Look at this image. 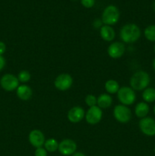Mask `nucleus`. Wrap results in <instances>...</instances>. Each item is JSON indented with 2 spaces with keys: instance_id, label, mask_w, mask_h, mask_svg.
I'll use <instances>...</instances> for the list:
<instances>
[{
  "instance_id": "obj_1",
  "label": "nucleus",
  "mask_w": 155,
  "mask_h": 156,
  "mask_svg": "<svg viewBox=\"0 0 155 156\" xmlns=\"http://www.w3.org/2000/svg\"><path fill=\"white\" fill-rule=\"evenodd\" d=\"M119 37L122 41L126 44H133L141 37V30L137 24L129 23L122 26L119 32Z\"/></svg>"
},
{
  "instance_id": "obj_2",
  "label": "nucleus",
  "mask_w": 155,
  "mask_h": 156,
  "mask_svg": "<svg viewBox=\"0 0 155 156\" xmlns=\"http://www.w3.org/2000/svg\"><path fill=\"white\" fill-rule=\"evenodd\" d=\"M150 82L148 73L143 70H139L134 73L130 79V86L134 91H143L146 89Z\"/></svg>"
},
{
  "instance_id": "obj_3",
  "label": "nucleus",
  "mask_w": 155,
  "mask_h": 156,
  "mask_svg": "<svg viewBox=\"0 0 155 156\" xmlns=\"http://www.w3.org/2000/svg\"><path fill=\"white\" fill-rule=\"evenodd\" d=\"M120 12L118 8L115 5H108L105 8L102 14V22L104 25L112 26L116 24L119 20Z\"/></svg>"
},
{
  "instance_id": "obj_4",
  "label": "nucleus",
  "mask_w": 155,
  "mask_h": 156,
  "mask_svg": "<svg viewBox=\"0 0 155 156\" xmlns=\"http://www.w3.org/2000/svg\"><path fill=\"white\" fill-rule=\"evenodd\" d=\"M117 98L122 105L129 106L135 103L136 94L131 87L123 86L121 87L117 92Z\"/></svg>"
},
{
  "instance_id": "obj_5",
  "label": "nucleus",
  "mask_w": 155,
  "mask_h": 156,
  "mask_svg": "<svg viewBox=\"0 0 155 156\" xmlns=\"http://www.w3.org/2000/svg\"><path fill=\"white\" fill-rule=\"evenodd\" d=\"M113 117L119 123H127L132 118V111L128 106L118 105L114 108Z\"/></svg>"
},
{
  "instance_id": "obj_6",
  "label": "nucleus",
  "mask_w": 155,
  "mask_h": 156,
  "mask_svg": "<svg viewBox=\"0 0 155 156\" xmlns=\"http://www.w3.org/2000/svg\"><path fill=\"white\" fill-rule=\"evenodd\" d=\"M0 85L2 88L5 91H13L19 86V81L18 77L14 75L7 73L3 75L0 79Z\"/></svg>"
},
{
  "instance_id": "obj_7",
  "label": "nucleus",
  "mask_w": 155,
  "mask_h": 156,
  "mask_svg": "<svg viewBox=\"0 0 155 156\" xmlns=\"http://www.w3.org/2000/svg\"><path fill=\"white\" fill-rule=\"evenodd\" d=\"M73 84V79L71 75L68 73H62L56 78L54 86L57 90L65 91L69 89Z\"/></svg>"
},
{
  "instance_id": "obj_8",
  "label": "nucleus",
  "mask_w": 155,
  "mask_h": 156,
  "mask_svg": "<svg viewBox=\"0 0 155 156\" xmlns=\"http://www.w3.org/2000/svg\"><path fill=\"white\" fill-rule=\"evenodd\" d=\"M140 130L147 136H155V120L152 117H146L141 119L138 123Z\"/></svg>"
},
{
  "instance_id": "obj_9",
  "label": "nucleus",
  "mask_w": 155,
  "mask_h": 156,
  "mask_svg": "<svg viewBox=\"0 0 155 156\" xmlns=\"http://www.w3.org/2000/svg\"><path fill=\"white\" fill-rule=\"evenodd\" d=\"M103 117V111L97 105L89 108L85 114V120L91 125H95L100 123Z\"/></svg>"
},
{
  "instance_id": "obj_10",
  "label": "nucleus",
  "mask_w": 155,
  "mask_h": 156,
  "mask_svg": "<svg viewBox=\"0 0 155 156\" xmlns=\"http://www.w3.org/2000/svg\"><path fill=\"white\" fill-rule=\"evenodd\" d=\"M77 150V144L71 139H64L59 143L58 151L62 155L69 156L75 153Z\"/></svg>"
},
{
  "instance_id": "obj_11",
  "label": "nucleus",
  "mask_w": 155,
  "mask_h": 156,
  "mask_svg": "<svg viewBox=\"0 0 155 156\" xmlns=\"http://www.w3.org/2000/svg\"><path fill=\"white\" fill-rule=\"evenodd\" d=\"M126 52V46L122 42H113L109 46L107 53L112 59H119L124 55Z\"/></svg>"
},
{
  "instance_id": "obj_12",
  "label": "nucleus",
  "mask_w": 155,
  "mask_h": 156,
  "mask_svg": "<svg viewBox=\"0 0 155 156\" xmlns=\"http://www.w3.org/2000/svg\"><path fill=\"white\" fill-rule=\"evenodd\" d=\"M28 141L30 145L36 149L42 147L46 141L45 136L40 129H33L28 135Z\"/></svg>"
},
{
  "instance_id": "obj_13",
  "label": "nucleus",
  "mask_w": 155,
  "mask_h": 156,
  "mask_svg": "<svg viewBox=\"0 0 155 156\" xmlns=\"http://www.w3.org/2000/svg\"><path fill=\"white\" fill-rule=\"evenodd\" d=\"M85 117V111L83 108L80 106H74L68 111L67 118L71 123H78L81 121Z\"/></svg>"
},
{
  "instance_id": "obj_14",
  "label": "nucleus",
  "mask_w": 155,
  "mask_h": 156,
  "mask_svg": "<svg viewBox=\"0 0 155 156\" xmlns=\"http://www.w3.org/2000/svg\"><path fill=\"white\" fill-rule=\"evenodd\" d=\"M16 94L19 99L22 101L30 100L33 95V91L30 86L27 85H21L16 89Z\"/></svg>"
},
{
  "instance_id": "obj_15",
  "label": "nucleus",
  "mask_w": 155,
  "mask_h": 156,
  "mask_svg": "<svg viewBox=\"0 0 155 156\" xmlns=\"http://www.w3.org/2000/svg\"><path fill=\"white\" fill-rule=\"evenodd\" d=\"M100 34L102 39L106 42H111L115 37L114 29L111 26L103 25L100 28Z\"/></svg>"
},
{
  "instance_id": "obj_16",
  "label": "nucleus",
  "mask_w": 155,
  "mask_h": 156,
  "mask_svg": "<svg viewBox=\"0 0 155 156\" xmlns=\"http://www.w3.org/2000/svg\"><path fill=\"white\" fill-rule=\"evenodd\" d=\"M149 111H150V108L146 102H139L138 104H137L135 108V115L137 117H139L141 119L147 117Z\"/></svg>"
},
{
  "instance_id": "obj_17",
  "label": "nucleus",
  "mask_w": 155,
  "mask_h": 156,
  "mask_svg": "<svg viewBox=\"0 0 155 156\" xmlns=\"http://www.w3.org/2000/svg\"><path fill=\"white\" fill-rule=\"evenodd\" d=\"M112 104V98L108 94H101L97 98V106L101 109H106Z\"/></svg>"
},
{
  "instance_id": "obj_18",
  "label": "nucleus",
  "mask_w": 155,
  "mask_h": 156,
  "mask_svg": "<svg viewBox=\"0 0 155 156\" xmlns=\"http://www.w3.org/2000/svg\"><path fill=\"white\" fill-rule=\"evenodd\" d=\"M104 88L108 94H117L118 91L119 90L120 86L118 82H116L115 80L109 79L105 83Z\"/></svg>"
},
{
  "instance_id": "obj_19",
  "label": "nucleus",
  "mask_w": 155,
  "mask_h": 156,
  "mask_svg": "<svg viewBox=\"0 0 155 156\" xmlns=\"http://www.w3.org/2000/svg\"><path fill=\"white\" fill-rule=\"evenodd\" d=\"M44 148L48 152H55L59 149V143L56 139L50 138L44 143Z\"/></svg>"
},
{
  "instance_id": "obj_20",
  "label": "nucleus",
  "mask_w": 155,
  "mask_h": 156,
  "mask_svg": "<svg viewBox=\"0 0 155 156\" xmlns=\"http://www.w3.org/2000/svg\"><path fill=\"white\" fill-rule=\"evenodd\" d=\"M142 98L146 103H152L155 101V88H147L142 93Z\"/></svg>"
},
{
  "instance_id": "obj_21",
  "label": "nucleus",
  "mask_w": 155,
  "mask_h": 156,
  "mask_svg": "<svg viewBox=\"0 0 155 156\" xmlns=\"http://www.w3.org/2000/svg\"><path fill=\"white\" fill-rule=\"evenodd\" d=\"M144 37L146 39L151 42H155V25H149L144 29Z\"/></svg>"
},
{
  "instance_id": "obj_22",
  "label": "nucleus",
  "mask_w": 155,
  "mask_h": 156,
  "mask_svg": "<svg viewBox=\"0 0 155 156\" xmlns=\"http://www.w3.org/2000/svg\"><path fill=\"white\" fill-rule=\"evenodd\" d=\"M17 77H18L19 82L27 83V82H28L30 80L31 76H30V73L27 70H21V71L19 72Z\"/></svg>"
},
{
  "instance_id": "obj_23",
  "label": "nucleus",
  "mask_w": 155,
  "mask_h": 156,
  "mask_svg": "<svg viewBox=\"0 0 155 156\" xmlns=\"http://www.w3.org/2000/svg\"><path fill=\"white\" fill-rule=\"evenodd\" d=\"M85 103L88 105L89 108H91V107L96 106L97 104V98H96L95 95L94 94H88V95L85 97Z\"/></svg>"
},
{
  "instance_id": "obj_24",
  "label": "nucleus",
  "mask_w": 155,
  "mask_h": 156,
  "mask_svg": "<svg viewBox=\"0 0 155 156\" xmlns=\"http://www.w3.org/2000/svg\"><path fill=\"white\" fill-rule=\"evenodd\" d=\"M47 152H48L46 150L45 148H43V147L36 148L34 152V155L35 156H47Z\"/></svg>"
},
{
  "instance_id": "obj_25",
  "label": "nucleus",
  "mask_w": 155,
  "mask_h": 156,
  "mask_svg": "<svg viewBox=\"0 0 155 156\" xmlns=\"http://www.w3.org/2000/svg\"><path fill=\"white\" fill-rule=\"evenodd\" d=\"M95 4V0H81V5L87 9L92 8Z\"/></svg>"
},
{
  "instance_id": "obj_26",
  "label": "nucleus",
  "mask_w": 155,
  "mask_h": 156,
  "mask_svg": "<svg viewBox=\"0 0 155 156\" xmlns=\"http://www.w3.org/2000/svg\"><path fill=\"white\" fill-rule=\"evenodd\" d=\"M6 51V45L3 41H0V56H2Z\"/></svg>"
},
{
  "instance_id": "obj_27",
  "label": "nucleus",
  "mask_w": 155,
  "mask_h": 156,
  "mask_svg": "<svg viewBox=\"0 0 155 156\" xmlns=\"http://www.w3.org/2000/svg\"><path fill=\"white\" fill-rule=\"evenodd\" d=\"M5 64H6V61H5V57L3 56H0V72L5 68Z\"/></svg>"
},
{
  "instance_id": "obj_28",
  "label": "nucleus",
  "mask_w": 155,
  "mask_h": 156,
  "mask_svg": "<svg viewBox=\"0 0 155 156\" xmlns=\"http://www.w3.org/2000/svg\"><path fill=\"white\" fill-rule=\"evenodd\" d=\"M102 20H100V19H96L95 21H94V24H93V25H94V27H95V28H100V27H102Z\"/></svg>"
},
{
  "instance_id": "obj_29",
  "label": "nucleus",
  "mask_w": 155,
  "mask_h": 156,
  "mask_svg": "<svg viewBox=\"0 0 155 156\" xmlns=\"http://www.w3.org/2000/svg\"><path fill=\"white\" fill-rule=\"evenodd\" d=\"M71 156H86V155H85L84 154L82 153V152H76L75 153L73 154V155Z\"/></svg>"
},
{
  "instance_id": "obj_30",
  "label": "nucleus",
  "mask_w": 155,
  "mask_h": 156,
  "mask_svg": "<svg viewBox=\"0 0 155 156\" xmlns=\"http://www.w3.org/2000/svg\"><path fill=\"white\" fill-rule=\"evenodd\" d=\"M152 66H153V70H154V71H155V58H154V59H153V63H152Z\"/></svg>"
},
{
  "instance_id": "obj_31",
  "label": "nucleus",
  "mask_w": 155,
  "mask_h": 156,
  "mask_svg": "<svg viewBox=\"0 0 155 156\" xmlns=\"http://www.w3.org/2000/svg\"><path fill=\"white\" fill-rule=\"evenodd\" d=\"M153 10H154V12H155V2H154V3H153Z\"/></svg>"
},
{
  "instance_id": "obj_32",
  "label": "nucleus",
  "mask_w": 155,
  "mask_h": 156,
  "mask_svg": "<svg viewBox=\"0 0 155 156\" xmlns=\"http://www.w3.org/2000/svg\"><path fill=\"white\" fill-rule=\"evenodd\" d=\"M153 113H154V114H155V105H154V107H153Z\"/></svg>"
},
{
  "instance_id": "obj_33",
  "label": "nucleus",
  "mask_w": 155,
  "mask_h": 156,
  "mask_svg": "<svg viewBox=\"0 0 155 156\" xmlns=\"http://www.w3.org/2000/svg\"><path fill=\"white\" fill-rule=\"evenodd\" d=\"M153 51H154V53H155V44L154 46H153Z\"/></svg>"
},
{
  "instance_id": "obj_34",
  "label": "nucleus",
  "mask_w": 155,
  "mask_h": 156,
  "mask_svg": "<svg viewBox=\"0 0 155 156\" xmlns=\"http://www.w3.org/2000/svg\"><path fill=\"white\" fill-rule=\"evenodd\" d=\"M153 150H154V152H155V147H154V149H153Z\"/></svg>"
}]
</instances>
